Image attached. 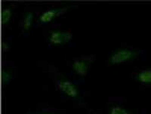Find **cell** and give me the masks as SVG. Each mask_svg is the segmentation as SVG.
<instances>
[{
    "instance_id": "ba28073f",
    "label": "cell",
    "mask_w": 151,
    "mask_h": 114,
    "mask_svg": "<svg viewBox=\"0 0 151 114\" xmlns=\"http://www.w3.org/2000/svg\"><path fill=\"white\" fill-rule=\"evenodd\" d=\"M108 114H132V113L123 107L113 105L109 108Z\"/></svg>"
},
{
    "instance_id": "9c48e42d",
    "label": "cell",
    "mask_w": 151,
    "mask_h": 114,
    "mask_svg": "<svg viewBox=\"0 0 151 114\" xmlns=\"http://www.w3.org/2000/svg\"><path fill=\"white\" fill-rule=\"evenodd\" d=\"M12 11L9 8H5L2 11V23L3 25H7L12 19Z\"/></svg>"
},
{
    "instance_id": "5b68a950",
    "label": "cell",
    "mask_w": 151,
    "mask_h": 114,
    "mask_svg": "<svg viewBox=\"0 0 151 114\" xmlns=\"http://www.w3.org/2000/svg\"><path fill=\"white\" fill-rule=\"evenodd\" d=\"M89 62L87 60L84 59H79V60H76L73 63V70L75 72L76 74L80 76H85L88 72L89 69Z\"/></svg>"
},
{
    "instance_id": "7c38bea8",
    "label": "cell",
    "mask_w": 151,
    "mask_h": 114,
    "mask_svg": "<svg viewBox=\"0 0 151 114\" xmlns=\"http://www.w3.org/2000/svg\"><path fill=\"white\" fill-rule=\"evenodd\" d=\"M37 114H55L53 113H50V112H42V113H40Z\"/></svg>"
},
{
    "instance_id": "8992f818",
    "label": "cell",
    "mask_w": 151,
    "mask_h": 114,
    "mask_svg": "<svg viewBox=\"0 0 151 114\" xmlns=\"http://www.w3.org/2000/svg\"><path fill=\"white\" fill-rule=\"evenodd\" d=\"M135 80L143 85H151V69L139 71L136 74Z\"/></svg>"
},
{
    "instance_id": "6da1fadb",
    "label": "cell",
    "mask_w": 151,
    "mask_h": 114,
    "mask_svg": "<svg viewBox=\"0 0 151 114\" xmlns=\"http://www.w3.org/2000/svg\"><path fill=\"white\" fill-rule=\"evenodd\" d=\"M140 54V51L131 48L118 49L111 54L109 63L110 64H120L129 62L137 58Z\"/></svg>"
},
{
    "instance_id": "277c9868",
    "label": "cell",
    "mask_w": 151,
    "mask_h": 114,
    "mask_svg": "<svg viewBox=\"0 0 151 114\" xmlns=\"http://www.w3.org/2000/svg\"><path fill=\"white\" fill-rule=\"evenodd\" d=\"M67 9H68V7H61L48 9V10L45 11L44 12L40 14V17H39V21L42 24H48V23H50L54 19H55L58 16L65 13Z\"/></svg>"
},
{
    "instance_id": "3957f363",
    "label": "cell",
    "mask_w": 151,
    "mask_h": 114,
    "mask_svg": "<svg viewBox=\"0 0 151 114\" xmlns=\"http://www.w3.org/2000/svg\"><path fill=\"white\" fill-rule=\"evenodd\" d=\"M72 34L70 32L64 31L60 29H54L50 32L48 41L50 43L55 45H60L69 42L72 39Z\"/></svg>"
},
{
    "instance_id": "52a82bcc",
    "label": "cell",
    "mask_w": 151,
    "mask_h": 114,
    "mask_svg": "<svg viewBox=\"0 0 151 114\" xmlns=\"http://www.w3.org/2000/svg\"><path fill=\"white\" fill-rule=\"evenodd\" d=\"M34 21V14L32 11H27L25 13L23 19V29L28 30L32 27Z\"/></svg>"
},
{
    "instance_id": "8fae6325",
    "label": "cell",
    "mask_w": 151,
    "mask_h": 114,
    "mask_svg": "<svg viewBox=\"0 0 151 114\" xmlns=\"http://www.w3.org/2000/svg\"><path fill=\"white\" fill-rule=\"evenodd\" d=\"M2 50H3L4 52H6V51L9 50V43H8V42H5V41L2 42Z\"/></svg>"
},
{
    "instance_id": "7a4b0ae2",
    "label": "cell",
    "mask_w": 151,
    "mask_h": 114,
    "mask_svg": "<svg viewBox=\"0 0 151 114\" xmlns=\"http://www.w3.org/2000/svg\"><path fill=\"white\" fill-rule=\"evenodd\" d=\"M57 86L65 96L76 99L80 97V92L77 85L66 78H60L57 82Z\"/></svg>"
},
{
    "instance_id": "30bf717a",
    "label": "cell",
    "mask_w": 151,
    "mask_h": 114,
    "mask_svg": "<svg viewBox=\"0 0 151 114\" xmlns=\"http://www.w3.org/2000/svg\"><path fill=\"white\" fill-rule=\"evenodd\" d=\"M12 73L7 70H2V82L3 85H8L12 80Z\"/></svg>"
}]
</instances>
